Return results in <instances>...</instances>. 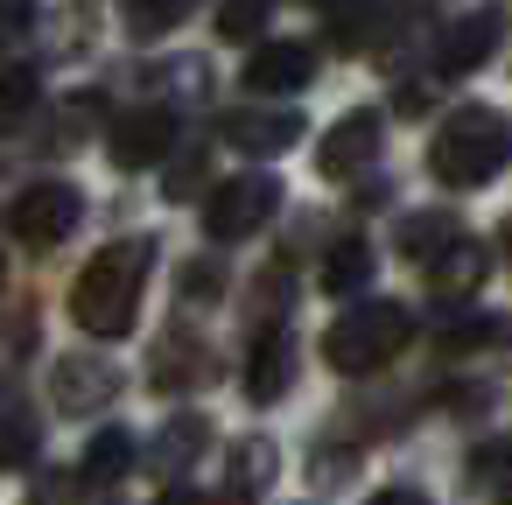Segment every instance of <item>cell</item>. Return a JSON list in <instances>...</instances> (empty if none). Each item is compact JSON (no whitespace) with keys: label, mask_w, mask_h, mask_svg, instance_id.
Segmentation results:
<instances>
[{"label":"cell","mask_w":512,"mask_h":505,"mask_svg":"<svg viewBox=\"0 0 512 505\" xmlns=\"http://www.w3.org/2000/svg\"><path fill=\"white\" fill-rule=\"evenodd\" d=\"M148 267H155V239H120V246L92 253L85 274L71 281V323L85 337H127L141 316Z\"/></svg>","instance_id":"obj_1"},{"label":"cell","mask_w":512,"mask_h":505,"mask_svg":"<svg viewBox=\"0 0 512 505\" xmlns=\"http://www.w3.org/2000/svg\"><path fill=\"white\" fill-rule=\"evenodd\" d=\"M428 169L435 183L449 190H484L498 169H505V120L491 106H463L435 127V148H428Z\"/></svg>","instance_id":"obj_2"},{"label":"cell","mask_w":512,"mask_h":505,"mask_svg":"<svg viewBox=\"0 0 512 505\" xmlns=\"http://www.w3.org/2000/svg\"><path fill=\"white\" fill-rule=\"evenodd\" d=\"M407 337H414V316L400 302H351L323 330V358L337 372H379V365H393L407 351Z\"/></svg>","instance_id":"obj_3"},{"label":"cell","mask_w":512,"mask_h":505,"mask_svg":"<svg viewBox=\"0 0 512 505\" xmlns=\"http://www.w3.org/2000/svg\"><path fill=\"white\" fill-rule=\"evenodd\" d=\"M78 218H85L78 190L43 176V183H29V190H15V204H8V239H22V246H57V239H71Z\"/></svg>","instance_id":"obj_4"},{"label":"cell","mask_w":512,"mask_h":505,"mask_svg":"<svg viewBox=\"0 0 512 505\" xmlns=\"http://www.w3.org/2000/svg\"><path fill=\"white\" fill-rule=\"evenodd\" d=\"M274 211H281V183L253 169V176L218 183V197L204 204V232H211V239H253Z\"/></svg>","instance_id":"obj_5"},{"label":"cell","mask_w":512,"mask_h":505,"mask_svg":"<svg viewBox=\"0 0 512 505\" xmlns=\"http://www.w3.org/2000/svg\"><path fill=\"white\" fill-rule=\"evenodd\" d=\"M379 148H386V127H379V113H372V106H358V113H344V120L323 134L316 162H323V176H330V183H344V176L372 169V162H379Z\"/></svg>","instance_id":"obj_6"},{"label":"cell","mask_w":512,"mask_h":505,"mask_svg":"<svg viewBox=\"0 0 512 505\" xmlns=\"http://www.w3.org/2000/svg\"><path fill=\"white\" fill-rule=\"evenodd\" d=\"M295 386V330L288 323H267L246 351V400L253 407H274L281 393Z\"/></svg>","instance_id":"obj_7"},{"label":"cell","mask_w":512,"mask_h":505,"mask_svg":"<svg viewBox=\"0 0 512 505\" xmlns=\"http://www.w3.org/2000/svg\"><path fill=\"white\" fill-rule=\"evenodd\" d=\"M176 148V113L169 106H141L127 120H113V162L120 169H148Z\"/></svg>","instance_id":"obj_8"},{"label":"cell","mask_w":512,"mask_h":505,"mask_svg":"<svg viewBox=\"0 0 512 505\" xmlns=\"http://www.w3.org/2000/svg\"><path fill=\"white\" fill-rule=\"evenodd\" d=\"M309 78H316V50H309V43H260V50H253V64H246V85H253V92H267V99L302 92Z\"/></svg>","instance_id":"obj_9"},{"label":"cell","mask_w":512,"mask_h":505,"mask_svg":"<svg viewBox=\"0 0 512 505\" xmlns=\"http://www.w3.org/2000/svg\"><path fill=\"white\" fill-rule=\"evenodd\" d=\"M421 267H428V288L456 302V295H477V281H484V267H491V260H484V246H477V239H463V232H456V239H442Z\"/></svg>","instance_id":"obj_10"},{"label":"cell","mask_w":512,"mask_h":505,"mask_svg":"<svg viewBox=\"0 0 512 505\" xmlns=\"http://www.w3.org/2000/svg\"><path fill=\"white\" fill-rule=\"evenodd\" d=\"M225 141L239 155H281L302 141V113H232L225 120Z\"/></svg>","instance_id":"obj_11"},{"label":"cell","mask_w":512,"mask_h":505,"mask_svg":"<svg viewBox=\"0 0 512 505\" xmlns=\"http://www.w3.org/2000/svg\"><path fill=\"white\" fill-rule=\"evenodd\" d=\"M57 400H64V414L106 407V400H113V365H99V358H64V365H57Z\"/></svg>","instance_id":"obj_12"},{"label":"cell","mask_w":512,"mask_h":505,"mask_svg":"<svg viewBox=\"0 0 512 505\" xmlns=\"http://www.w3.org/2000/svg\"><path fill=\"white\" fill-rule=\"evenodd\" d=\"M491 50H498V8H484V15H463V22L442 36V71H477Z\"/></svg>","instance_id":"obj_13"},{"label":"cell","mask_w":512,"mask_h":505,"mask_svg":"<svg viewBox=\"0 0 512 505\" xmlns=\"http://www.w3.org/2000/svg\"><path fill=\"white\" fill-rule=\"evenodd\" d=\"M274 456H281V449H274L267 435H253V442H239V456H232V484H225V498H232V505H253V498H260V491L274 484Z\"/></svg>","instance_id":"obj_14"},{"label":"cell","mask_w":512,"mask_h":505,"mask_svg":"<svg viewBox=\"0 0 512 505\" xmlns=\"http://www.w3.org/2000/svg\"><path fill=\"white\" fill-rule=\"evenodd\" d=\"M372 281V246L365 239H337L323 260V295H358Z\"/></svg>","instance_id":"obj_15"},{"label":"cell","mask_w":512,"mask_h":505,"mask_svg":"<svg viewBox=\"0 0 512 505\" xmlns=\"http://www.w3.org/2000/svg\"><path fill=\"white\" fill-rule=\"evenodd\" d=\"M190 8H197V0H120V22H127L134 43H155V36H169Z\"/></svg>","instance_id":"obj_16"},{"label":"cell","mask_w":512,"mask_h":505,"mask_svg":"<svg viewBox=\"0 0 512 505\" xmlns=\"http://www.w3.org/2000/svg\"><path fill=\"white\" fill-rule=\"evenodd\" d=\"M127 470H134V435H127V428L92 435V449H85V484H120Z\"/></svg>","instance_id":"obj_17"},{"label":"cell","mask_w":512,"mask_h":505,"mask_svg":"<svg viewBox=\"0 0 512 505\" xmlns=\"http://www.w3.org/2000/svg\"><path fill=\"white\" fill-rule=\"evenodd\" d=\"M36 99H43V71H29V64L0 71V127H22L36 113Z\"/></svg>","instance_id":"obj_18"},{"label":"cell","mask_w":512,"mask_h":505,"mask_svg":"<svg viewBox=\"0 0 512 505\" xmlns=\"http://www.w3.org/2000/svg\"><path fill=\"white\" fill-rule=\"evenodd\" d=\"M379 29H386V0H344V8H337V22H330L337 50H365Z\"/></svg>","instance_id":"obj_19"},{"label":"cell","mask_w":512,"mask_h":505,"mask_svg":"<svg viewBox=\"0 0 512 505\" xmlns=\"http://www.w3.org/2000/svg\"><path fill=\"white\" fill-rule=\"evenodd\" d=\"M43 449V421L36 414H8L0 421V470H29Z\"/></svg>","instance_id":"obj_20"},{"label":"cell","mask_w":512,"mask_h":505,"mask_svg":"<svg viewBox=\"0 0 512 505\" xmlns=\"http://www.w3.org/2000/svg\"><path fill=\"white\" fill-rule=\"evenodd\" d=\"M274 15V0H218V36L225 43H253Z\"/></svg>","instance_id":"obj_21"},{"label":"cell","mask_w":512,"mask_h":505,"mask_svg":"<svg viewBox=\"0 0 512 505\" xmlns=\"http://www.w3.org/2000/svg\"><path fill=\"white\" fill-rule=\"evenodd\" d=\"M204 344L197 337H162V358H155V386L162 393H176V379H197L204 372V358H197Z\"/></svg>","instance_id":"obj_22"},{"label":"cell","mask_w":512,"mask_h":505,"mask_svg":"<svg viewBox=\"0 0 512 505\" xmlns=\"http://www.w3.org/2000/svg\"><path fill=\"white\" fill-rule=\"evenodd\" d=\"M442 239H456V225H449L442 211H414V218L400 225V253H407V260H428Z\"/></svg>","instance_id":"obj_23"},{"label":"cell","mask_w":512,"mask_h":505,"mask_svg":"<svg viewBox=\"0 0 512 505\" xmlns=\"http://www.w3.org/2000/svg\"><path fill=\"white\" fill-rule=\"evenodd\" d=\"M204 442H211V428H204V414H183V421H169V428H162V442H155V456H162V463H190V456H197Z\"/></svg>","instance_id":"obj_24"},{"label":"cell","mask_w":512,"mask_h":505,"mask_svg":"<svg viewBox=\"0 0 512 505\" xmlns=\"http://www.w3.org/2000/svg\"><path fill=\"white\" fill-rule=\"evenodd\" d=\"M470 470H477V484H484V498H491V505H505V442H484Z\"/></svg>","instance_id":"obj_25"},{"label":"cell","mask_w":512,"mask_h":505,"mask_svg":"<svg viewBox=\"0 0 512 505\" xmlns=\"http://www.w3.org/2000/svg\"><path fill=\"white\" fill-rule=\"evenodd\" d=\"M218 288H225V274L211 267V260H197V267H183V295L204 309V302H218Z\"/></svg>","instance_id":"obj_26"},{"label":"cell","mask_w":512,"mask_h":505,"mask_svg":"<svg viewBox=\"0 0 512 505\" xmlns=\"http://www.w3.org/2000/svg\"><path fill=\"white\" fill-rule=\"evenodd\" d=\"M29 22H36V0H0V50H8Z\"/></svg>","instance_id":"obj_27"},{"label":"cell","mask_w":512,"mask_h":505,"mask_svg":"<svg viewBox=\"0 0 512 505\" xmlns=\"http://www.w3.org/2000/svg\"><path fill=\"white\" fill-rule=\"evenodd\" d=\"M29 505H71V477H43V484L29 491Z\"/></svg>","instance_id":"obj_28"},{"label":"cell","mask_w":512,"mask_h":505,"mask_svg":"<svg viewBox=\"0 0 512 505\" xmlns=\"http://www.w3.org/2000/svg\"><path fill=\"white\" fill-rule=\"evenodd\" d=\"M372 505H428V498H421V491H407V484H393V491H379Z\"/></svg>","instance_id":"obj_29"},{"label":"cell","mask_w":512,"mask_h":505,"mask_svg":"<svg viewBox=\"0 0 512 505\" xmlns=\"http://www.w3.org/2000/svg\"><path fill=\"white\" fill-rule=\"evenodd\" d=\"M155 505H204V498H197V491H162Z\"/></svg>","instance_id":"obj_30"},{"label":"cell","mask_w":512,"mask_h":505,"mask_svg":"<svg viewBox=\"0 0 512 505\" xmlns=\"http://www.w3.org/2000/svg\"><path fill=\"white\" fill-rule=\"evenodd\" d=\"M0 281H8V260H0Z\"/></svg>","instance_id":"obj_31"}]
</instances>
